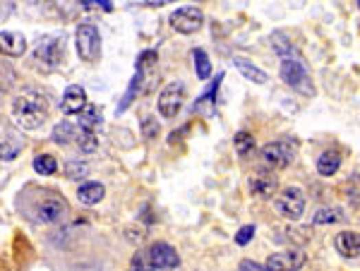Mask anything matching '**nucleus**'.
<instances>
[{
	"mask_svg": "<svg viewBox=\"0 0 360 271\" xmlns=\"http://www.w3.org/2000/svg\"><path fill=\"white\" fill-rule=\"evenodd\" d=\"M139 86H142V72L137 70V75L133 77V82H130L128 91H125V96H123V104L118 106V110H115V113L120 115V113H123V110H128V106L133 104V101H135V96H137Z\"/></svg>",
	"mask_w": 360,
	"mask_h": 271,
	"instance_id": "nucleus-26",
	"label": "nucleus"
},
{
	"mask_svg": "<svg viewBox=\"0 0 360 271\" xmlns=\"http://www.w3.org/2000/svg\"><path fill=\"white\" fill-rule=\"evenodd\" d=\"M233 144H236L238 156L247 158V156H252V154H255V137H252L250 132H245V130L236 134V139H233Z\"/></svg>",
	"mask_w": 360,
	"mask_h": 271,
	"instance_id": "nucleus-21",
	"label": "nucleus"
},
{
	"mask_svg": "<svg viewBox=\"0 0 360 271\" xmlns=\"http://www.w3.org/2000/svg\"><path fill=\"white\" fill-rule=\"evenodd\" d=\"M22 149V142H19L14 134H5L0 137V158H14Z\"/></svg>",
	"mask_w": 360,
	"mask_h": 271,
	"instance_id": "nucleus-25",
	"label": "nucleus"
},
{
	"mask_svg": "<svg viewBox=\"0 0 360 271\" xmlns=\"http://www.w3.org/2000/svg\"><path fill=\"white\" fill-rule=\"evenodd\" d=\"M67 216V202L63 197L48 192V197H43L36 204V221L38 224H58Z\"/></svg>",
	"mask_w": 360,
	"mask_h": 271,
	"instance_id": "nucleus-10",
	"label": "nucleus"
},
{
	"mask_svg": "<svg viewBox=\"0 0 360 271\" xmlns=\"http://www.w3.org/2000/svg\"><path fill=\"white\" fill-rule=\"evenodd\" d=\"M32 166L38 176H53V173L58 171V161H56V156H51V154H38V156L34 158Z\"/></svg>",
	"mask_w": 360,
	"mask_h": 271,
	"instance_id": "nucleus-22",
	"label": "nucleus"
},
{
	"mask_svg": "<svg viewBox=\"0 0 360 271\" xmlns=\"http://www.w3.org/2000/svg\"><path fill=\"white\" fill-rule=\"evenodd\" d=\"M75 142L85 154L96 152V147H99V137H96V132H89V130H77Z\"/></svg>",
	"mask_w": 360,
	"mask_h": 271,
	"instance_id": "nucleus-24",
	"label": "nucleus"
},
{
	"mask_svg": "<svg viewBox=\"0 0 360 271\" xmlns=\"http://www.w3.org/2000/svg\"><path fill=\"white\" fill-rule=\"evenodd\" d=\"M75 41L82 60L94 62L101 58V34L94 24H80L75 32Z\"/></svg>",
	"mask_w": 360,
	"mask_h": 271,
	"instance_id": "nucleus-4",
	"label": "nucleus"
},
{
	"mask_svg": "<svg viewBox=\"0 0 360 271\" xmlns=\"http://www.w3.org/2000/svg\"><path fill=\"white\" fill-rule=\"evenodd\" d=\"M334 245H337V252L341 255V257L356 259L358 252H360V235H358V231H341V233H337Z\"/></svg>",
	"mask_w": 360,
	"mask_h": 271,
	"instance_id": "nucleus-15",
	"label": "nucleus"
},
{
	"mask_svg": "<svg viewBox=\"0 0 360 271\" xmlns=\"http://www.w3.org/2000/svg\"><path fill=\"white\" fill-rule=\"evenodd\" d=\"M344 214L341 209H319L317 214L313 216V224L315 226H329V224H337V221H341Z\"/></svg>",
	"mask_w": 360,
	"mask_h": 271,
	"instance_id": "nucleus-27",
	"label": "nucleus"
},
{
	"mask_svg": "<svg viewBox=\"0 0 360 271\" xmlns=\"http://www.w3.org/2000/svg\"><path fill=\"white\" fill-rule=\"evenodd\" d=\"M48 118V99L41 89H24L12 101V120L22 130H36Z\"/></svg>",
	"mask_w": 360,
	"mask_h": 271,
	"instance_id": "nucleus-1",
	"label": "nucleus"
},
{
	"mask_svg": "<svg viewBox=\"0 0 360 271\" xmlns=\"http://www.w3.org/2000/svg\"><path fill=\"white\" fill-rule=\"evenodd\" d=\"M159 60V53L157 51H144L142 56L137 58V70L142 72L144 67H149V65H154V62Z\"/></svg>",
	"mask_w": 360,
	"mask_h": 271,
	"instance_id": "nucleus-30",
	"label": "nucleus"
},
{
	"mask_svg": "<svg viewBox=\"0 0 360 271\" xmlns=\"http://www.w3.org/2000/svg\"><path fill=\"white\" fill-rule=\"evenodd\" d=\"M183 99H185V84L183 82H171V84L164 86V91L159 94V113L164 118H176L178 110L183 108Z\"/></svg>",
	"mask_w": 360,
	"mask_h": 271,
	"instance_id": "nucleus-9",
	"label": "nucleus"
},
{
	"mask_svg": "<svg viewBox=\"0 0 360 271\" xmlns=\"http://www.w3.org/2000/svg\"><path fill=\"white\" fill-rule=\"evenodd\" d=\"M252 238H255V226H243V228L236 233V243L238 245H247Z\"/></svg>",
	"mask_w": 360,
	"mask_h": 271,
	"instance_id": "nucleus-31",
	"label": "nucleus"
},
{
	"mask_svg": "<svg viewBox=\"0 0 360 271\" xmlns=\"http://www.w3.org/2000/svg\"><path fill=\"white\" fill-rule=\"evenodd\" d=\"M192 58H194V72H197V80H209L212 77V62H209V56L197 48L192 51Z\"/></svg>",
	"mask_w": 360,
	"mask_h": 271,
	"instance_id": "nucleus-23",
	"label": "nucleus"
},
{
	"mask_svg": "<svg viewBox=\"0 0 360 271\" xmlns=\"http://www.w3.org/2000/svg\"><path fill=\"white\" fill-rule=\"evenodd\" d=\"M274 207L284 219L298 221L305 211V195L300 187H286L279 197L274 200Z\"/></svg>",
	"mask_w": 360,
	"mask_h": 271,
	"instance_id": "nucleus-5",
	"label": "nucleus"
},
{
	"mask_svg": "<svg viewBox=\"0 0 360 271\" xmlns=\"http://www.w3.org/2000/svg\"><path fill=\"white\" fill-rule=\"evenodd\" d=\"M51 137L56 144H70L72 139L77 137V128L72 123H67V120H63V123H58L56 128H53Z\"/></svg>",
	"mask_w": 360,
	"mask_h": 271,
	"instance_id": "nucleus-20",
	"label": "nucleus"
},
{
	"mask_svg": "<svg viewBox=\"0 0 360 271\" xmlns=\"http://www.w3.org/2000/svg\"><path fill=\"white\" fill-rule=\"evenodd\" d=\"M87 106V94H85V89L82 86H77V84H70L65 89V94H63V99H60V110L65 115H77V113H82V108Z\"/></svg>",
	"mask_w": 360,
	"mask_h": 271,
	"instance_id": "nucleus-13",
	"label": "nucleus"
},
{
	"mask_svg": "<svg viewBox=\"0 0 360 271\" xmlns=\"http://www.w3.org/2000/svg\"><path fill=\"white\" fill-rule=\"evenodd\" d=\"M142 132H144V137H149V139L159 137V123L152 118V115L142 118Z\"/></svg>",
	"mask_w": 360,
	"mask_h": 271,
	"instance_id": "nucleus-29",
	"label": "nucleus"
},
{
	"mask_svg": "<svg viewBox=\"0 0 360 271\" xmlns=\"http://www.w3.org/2000/svg\"><path fill=\"white\" fill-rule=\"evenodd\" d=\"M281 80L289 86H293L300 94H313V80H310L308 70L303 67V62L293 56L281 58Z\"/></svg>",
	"mask_w": 360,
	"mask_h": 271,
	"instance_id": "nucleus-2",
	"label": "nucleus"
},
{
	"mask_svg": "<svg viewBox=\"0 0 360 271\" xmlns=\"http://www.w3.org/2000/svg\"><path fill=\"white\" fill-rule=\"evenodd\" d=\"M144 257H147L149 267H152L154 271L178 269V264H180L178 252L168 243H152L147 250H144Z\"/></svg>",
	"mask_w": 360,
	"mask_h": 271,
	"instance_id": "nucleus-8",
	"label": "nucleus"
},
{
	"mask_svg": "<svg viewBox=\"0 0 360 271\" xmlns=\"http://www.w3.org/2000/svg\"><path fill=\"white\" fill-rule=\"evenodd\" d=\"M238 271H267V269L262 267V264L252 262V259H243L240 267H238Z\"/></svg>",
	"mask_w": 360,
	"mask_h": 271,
	"instance_id": "nucleus-32",
	"label": "nucleus"
},
{
	"mask_svg": "<svg viewBox=\"0 0 360 271\" xmlns=\"http://www.w3.org/2000/svg\"><path fill=\"white\" fill-rule=\"evenodd\" d=\"M233 65H236V70L240 72V75L245 77V80L255 82V84H265V82L269 80V77H267V72L260 70L257 65H252V62L247 60V58H240V56L233 58Z\"/></svg>",
	"mask_w": 360,
	"mask_h": 271,
	"instance_id": "nucleus-16",
	"label": "nucleus"
},
{
	"mask_svg": "<svg viewBox=\"0 0 360 271\" xmlns=\"http://www.w3.org/2000/svg\"><path fill=\"white\" fill-rule=\"evenodd\" d=\"M339 166H341V154L334 152V149H329V152H324L322 156L317 158V173L324 178H332L334 173L339 171Z\"/></svg>",
	"mask_w": 360,
	"mask_h": 271,
	"instance_id": "nucleus-18",
	"label": "nucleus"
},
{
	"mask_svg": "<svg viewBox=\"0 0 360 271\" xmlns=\"http://www.w3.org/2000/svg\"><path fill=\"white\" fill-rule=\"evenodd\" d=\"M87 173H89V166L82 161H67L65 163V176L70 178V180H80V178H87Z\"/></svg>",
	"mask_w": 360,
	"mask_h": 271,
	"instance_id": "nucleus-28",
	"label": "nucleus"
},
{
	"mask_svg": "<svg viewBox=\"0 0 360 271\" xmlns=\"http://www.w3.org/2000/svg\"><path fill=\"white\" fill-rule=\"evenodd\" d=\"M101 125V110L99 106L87 104L80 113V130H89V132H96V128Z\"/></svg>",
	"mask_w": 360,
	"mask_h": 271,
	"instance_id": "nucleus-19",
	"label": "nucleus"
},
{
	"mask_svg": "<svg viewBox=\"0 0 360 271\" xmlns=\"http://www.w3.org/2000/svg\"><path fill=\"white\" fill-rule=\"evenodd\" d=\"M260 156L269 168H286L295 158V147L291 142H286V139H279V142L265 144Z\"/></svg>",
	"mask_w": 360,
	"mask_h": 271,
	"instance_id": "nucleus-7",
	"label": "nucleus"
},
{
	"mask_svg": "<svg viewBox=\"0 0 360 271\" xmlns=\"http://www.w3.org/2000/svg\"><path fill=\"white\" fill-rule=\"evenodd\" d=\"M65 58V41L60 36H46L41 38L36 48H34V60L43 70H53L58 67Z\"/></svg>",
	"mask_w": 360,
	"mask_h": 271,
	"instance_id": "nucleus-3",
	"label": "nucleus"
},
{
	"mask_svg": "<svg viewBox=\"0 0 360 271\" xmlns=\"http://www.w3.org/2000/svg\"><path fill=\"white\" fill-rule=\"evenodd\" d=\"M27 51V38L17 32H0V53L10 58H19Z\"/></svg>",
	"mask_w": 360,
	"mask_h": 271,
	"instance_id": "nucleus-14",
	"label": "nucleus"
},
{
	"mask_svg": "<svg viewBox=\"0 0 360 271\" xmlns=\"http://www.w3.org/2000/svg\"><path fill=\"white\" fill-rule=\"evenodd\" d=\"M168 22H171V27L176 29L178 34H194L202 29L204 12L199 8H194V5H185V8L173 10Z\"/></svg>",
	"mask_w": 360,
	"mask_h": 271,
	"instance_id": "nucleus-6",
	"label": "nucleus"
},
{
	"mask_svg": "<svg viewBox=\"0 0 360 271\" xmlns=\"http://www.w3.org/2000/svg\"><path fill=\"white\" fill-rule=\"evenodd\" d=\"M104 195H106V187L101 185V182H85V185L77 190V200L85 207L99 204V202L104 200Z\"/></svg>",
	"mask_w": 360,
	"mask_h": 271,
	"instance_id": "nucleus-17",
	"label": "nucleus"
},
{
	"mask_svg": "<svg viewBox=\"0 0 360 271\" xmlns=\"http://www.w3.org/2000/svg\"><path fill=\"white\" fill-rule=\"evenodd\" d=\"M305 264V252L300 250H286V252L269 255L265 269L267 271H298Z\"/></svg>",
	"mask_w": 360,
	"mask_h": 271,
	"instance_id": "nucleus-11",
	"label": "nucleus"
},
{
	"mask_svg": "<svg viewBox=\"0 0 360 271\" xmlns=\"http://www.w3.org/2000/svg\"><path fill=\"white\" fill-rule=\"evenodd\" d=\"M247 185H250L252 195L262 197V200H269V197L276 192L279 180H276V176L271 171H255L250 176V180H247Z\"/></svg>",
	"mask_w": 360,
	"mask_h": 271,
	"instance_id": "nucleus-12",
	"label": "nucleus"
}]
</instances>
